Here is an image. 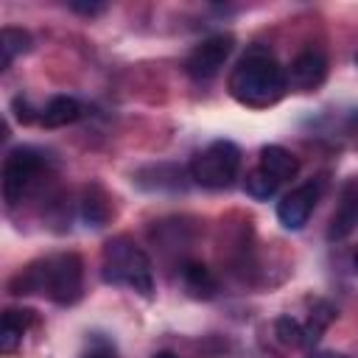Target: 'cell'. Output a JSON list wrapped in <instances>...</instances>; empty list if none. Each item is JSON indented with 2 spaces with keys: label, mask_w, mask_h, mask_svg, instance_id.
<instances>
[{
  "label": "cell",
  "mask_w": 358,
  "mask_h": 358,
  "mask_svg": "<svg viewBox=\"0 0 358 358\" xmlns=\"http://www.w3.org/2000/svg\"><path fill=\"white\" fill-rule=\"evenodd\" d=\"M81 285H84V263L76 252H64V255L36 260L28 268H22L8 282V291L17 296L45 294L56 305H73L81 296Z\"/></svg>",
  "instance_id": "cell-1"
},
{
  "label": "cell",
  "mask_w": 358,
  "mask_h": 358,
  "mask_svg": "<svg viewBox=\"0 0 358 358\" xmlns=\"http://www.w3.org/2000/svg\"><path fill=\"white\" fill-rule=\"evenodd\" d=\"M227 87L229 95L243 106H271L285 95L288 78L280 62L266 48H252L235 64Z\"/></svg>",
  "instance_id": "cell-2"
},
{
  "label": "cell",
  "mask_w": 358,
  "mask_h": 358,
  "mask_svg": "<svg viewBox=\"0 0 358 358\" xmlns=\"http://www.w3.org/2000/svg\"><path fill=\"white\" fill-rule=\"evenodd\" d=\"M101 274L112 285H126L137 291L140 296L154 294V271L148 255L126 235H117L106 241L103 257H101Z\"/></svg>",
  "instance_id": "cell-3"
},
{
  "label": "cell",
  "mask_w": 358,
  "mask_h": 358,
  "mask_svg": "<svg viewBox=\"0 0 358 358\" xmlns=\"http://www.w3.org/2000/svg\"><path fill=\"white\" fill-rule=\"evenodd\" d=\"M241 168V151L232 140H213L190 162V176L201 187H227Z\"/></svg>",
  "instance_id": "cell-4"
},
{
  "label": "cell",
  "mask_w": 358,
  "mask_h": 358,
  "mask_svg": "<svg viewBox=\"0 0 358 358\" xmlns=\"http://www.w3.org/2000/svg\"><path fill=\"white\" fill-rule=\"evenodd\" d=\"M45 168V157L42 151L31 148V145H17L8 151L6 162H3V196L8 204H17L25 193V187L34 182V176Z\"/></svg>",
  "instance_id": "cell-5"
},
{
  "label": "cell",
  "mask_w": 358,
  "mask_h": 358,
  "mask_svg": "<svg viewBox=\"0 0 358 358\" xmlns=\"http://www.w3.org/2000/svg\"><path fill=\"white\" fill-rule=\"evenodd\" d=\"M232 45H235V39H232L229 34H215V36L201 39V42L187 53V59H185L187 76H193L196 81L213 78V76L224 67V62L229 59Z\"/></svg>",
  "instance_id": "cell-6"
},
{
  "label": "cell",
  "mask_w": 358,
  "mask_h": 358,
  "mask_svg": "<svg viewBox=\"0 0 358 358\" xmlns=\"http://www.w3.org/2000/svg\"><path fill=\"white\" fill-rule=\"evenodd\" d=\"M322 196V182H305L299 187H294L291 193H285L277 204V218L285 229H302L316 207Z\"/></svg>",
  "instance_id": "cell-7"
},
{
  "label": "cell",
  "mask_w": 358,
  "mask_h": 358,
  "mask_svg": "<svg viewBox=\"0 0 358 358\" xmlns=\"http://www.w3.org/2000/svg\"><path fill=\"white\" fill-rule=\"evenodd\" d=\"M324 76H327V59H324L319 50H305V53H299V56L291 62L288 73H285L288 87H294V90H299V92L316 90V87L324 81Z\"/></svg>",
  "instance_id": "cell-8"
},
{
  "label": "cell",
  "mask_w": 358,
  "mask_h": 358,
  "mask_svg": "<svg viewBox=\"0 0 358 358\" xmlns=\"http://www.w3.org/2000/svg\"><path fill=\"white\" fill-rule=\"evenodd\" d=\"M355 227H358V179H352V182L344 187L341 204H338V210H336V215H333V221H330L327 238H330V241H341V238H347Z\"/></svg>",
  "instance_id": "cell-9"
},
{
  "label": "cell",
  "mask_w": 358,
  "mask_h": 358,
  "mask_svg": "<svg viewBox=\"0 0 358 358\" xmlns=\"http://www.w3.org/2000/svg\"><path fill=\"white\" fill-rule=\"evenodd\" d=\"M34 310H20V308H8L3 313V322H0V350L3 352H14L17 344L22 341L25 330L34 324Z\"/></svg>",
  "instance_id": "cell-10"
},
{
  "label": "cell",
  "mask_w": 358,
  "mask_h": 358,
  "mask_svg": "<svg viewBox=\"0 0 358 358\" xmlns=\"http://www.w3.org/2000/svg\"><path fill=\"white\" fill-rule=\"evenodd\" d=\"M260 168L268 171L277 182H285V179H294L296 176L299 162H296V157L288 148H282V145H266L260 151Z\"/></svg>",
  "instance_id": "cell-11"
},
{
  "label": "cell",
  "mask_w": 358,
  "mask_h": 358,
  "mask_svg": "<svg viewBox=\"0 0 358 358\" xmlns=\"http://www.w3.org/2000/svg\"><path fill=\"white\" fill-rule=\"evenodd\" d=\"M78 117H81V103L76 98H70V95H56L42 109V126H48V129L67 126V123H73Z\"/></svg>",
  "instance_id": "cell-12"
},
{
  "label": "cell",
  "mask_w": 358,
  "mask_h": 358,
  "mask_svg": "<svg viewBox=\"0 0 358 358\" xmlns=\"http://www.w3.org/2000/svg\"><path fill=\"white\" fill-rule=\"evenodd\" d=\"M81 215H84V221L92 224V227H103V224L109 221L112 207H109L106 193H103L98 185H90V187L84 190V199H81Z\"/></svg>",
  "instance_id": "cell-13"
},
{
  "label": "cell",
  "mask_w": 358,
  "mask_h": 358,
  "mask_svg": "<svg viewBox=\"0 0 358 358\" xmlns=\"http://www.w3.org/2000/svg\"><path fill=\"white\" fill-rule=\"evenodd\" d=\"M28 50H31V34H28V31L11 28V25H6V28L0 31V56H3V59H0V70H6L14 56H22V53H28Z\"/></svg>",
  "instance_id": "cell-14"
},
{
  "label": "cell",
  "mask_w": 358,
  "mask_h": 358,
  "mask_svg": "<svg viewBox=\"0 0 358 358\" xmlns=\"http://www.w3.org/2000/svg\"><path fill=\"white\" fill-rule=\"evenodd\" d=\"M182 280H185V288H187L193 296L210 299V296L215 294V280H213V274H210V268H207L204 263H185Z\"/></svg>",
  "instance_id": "cell-15"
},
{
  "label": "cell",
  "mask_w": 358,
  "mask_h": 358,
  "mask_svg": "<svg viewBox=\"0 0 358 358\" xmlns=\"http://www.w3.org/2000/svg\"><path fill=\"white\" fill-rule=\"evenodd\" d=\"M333 319H336V308H333L330 302L319 299V302L313 305V310H310L308 322H305V347H308V344H313V341L327 330V324H330Z\"/></svg>",
  "instance_id": "cell-16"
},
{
  "label": "cell",
  "mask_w": 358,
  "mask_h": 358,
  "mask_svg": "<svg viewBox=\"0 0 358 358\" xmlns=\"http://www.w3.org/2000/svg\"><path fill=\"white\" fill-rule=\"evenodd\" d=\"M277 179L268 173V171H263V168H257V171H252L249 176H246V193L252 196V199H257V201H263V199H271L274 193H277Z\"/></svg>",
  "instance_id": "cell-17"
},
{
  "label": "cell",
  "mask_w": 358,
  "mask_h": 358,
  "mask_svg": "<svg viewBox=\"0 0 358 358\" xmlns=\"http://www.w3.org/2000/svg\"><path fill=\"white\" fill-rule=\"evenodd\" d=\"M274 333L288 347H305V324L294 316H280L274 322Z\"/></svg>",
  "instance_id": "cell-18"
},
{
  "label": "cell",
  "mask_w": 358,
  "mask_h": 358,
  "mask_svg": "<svg viewBox=\"0 0 358 358\" xmlns=\"http://www.w3.org/2000/svg\"><path fill=\"white\" fill-rule=\"evenodd\" d=\"M81 358H117V352H115V347H112L106 338H95V341L81 352Z\"/></svg>",
  "instance_id": "cell-19"
},
{
  "label": "cell",
  "mask_w": 358,
  "mask_h": 358,
  "mask_svg": "<svg viewBox=\"0 0 358 358\" xmlns=\"http://www.w3.org/2000/svg\"><path fill=\"white\" fill-rule=\"evenodd\" d=\"M70 8H73V11H78V14L92 17V14H101L106 6H103V3H78V0H73V3H70Z\"/></svg>",
  "instance_id": "cell-20"
},
{
  "label": "cell",
  "mask_w": 358,
  "mask_h": 358,
  "mask_svg": "<svg viewBox=\"0 0 358 358\" xmlns=\"http://www.w3.org/2000/svg\"><path fill=\"white\" fill-rule=\"evenodd\" d=\"M308 358H350L344 352H333V350H322V352H310Z\"/></svg>",
  "instance_id": "cell-21"
},
{
  "label": "cell",
  "mask_w": 358,
  "mask_h": 358,
  "mask_svg": "<svg viewBox=\"0 0 358 358\" xmlns=\"http://www.w3.org/2000/svg\"><path fill=\"white\" fill-rule=\"evenodd\" d=\"M154 358H176V355H173V352H168V350H162V352H157Z\"/></svg>",
  "instance_id": "cell-22"
},
{
  "label": "cell",
  "mask_w": 358,
  "mask_h": 358,
  "mask_svg": "<svg viewBox=\"0 0 358 358\" xmlns=\"http://www.w3.org/2000/svg\"><path fill=\"white\" fill-rule=\"evenodd\" d=\"M352 266H355V271H358V249H355V255H352Z\"/></svg>",
  "instance_id": "cell-23"
},
{
  "label": "cell",
  "mask_w": 358,
  "mask_h": 358,
  "mask_svg": "<svg viewBox=\"0 0 358 358\" xmlns=\"http://www.w3.org/2000/svg\"><path fill=\"white\" fill-rule=\"evenodd\" d=\"M355 62H358V56H355Z\"/></svg>",
  "instance_id": "cell-24"
}]
</instances>
